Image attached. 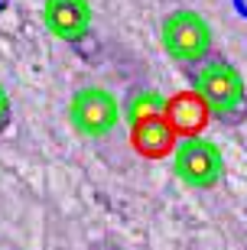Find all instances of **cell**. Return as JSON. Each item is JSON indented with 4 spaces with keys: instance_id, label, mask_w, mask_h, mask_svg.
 Instances as JSON below:
<instances>
[{
    "instance_id": "6da1fadb",
    "label": "cell",
    "mask_w": 247,
    "mask_h": 250,
    "mask_svg": "<svg viewBox=\"0 0 247 250\" xmlns=\"http://www.w3.org/2000/svg\"><path fill=\"white\" fill-rule=\"evenodd\" d=\"M189 88L208 107L211 121L221 127H241L247 121V84L241 68L231 59L215 56L202 59L189 68Z\"/></svg>"
},
{
    "instance_id": "7a4b0ae2",
    "label": "cell",
    "mask_w": 247,
    "mask_h": 250,
    "mask_svg": "<svg viewBox=\"0 0 247 250\" xmlns=\"http://www.w3.org/2000/svg\"><path fill=\"white\" fill-rule=\"evenodd\" d=\"M159 39H163V52L173 62L192 68L202 59H208L215 52V36H211L208 20L195 13V10H173L163 17V29H159Z\"/></svg>"
},
{
    "instance_id": "3957f363",
    "label": "cell",
    "mask_w": 247,
    "mask_h": 250,
    "mask_svg": "<svg viewBox=\"0 0 247 250\" xmlns=\"http://www.w3.org/2000/svg\"><path fill=\"white\" fill-rule=\"evenodd\" d=\"M173 172L189 188H215L225 179V156L211 140L189 133L173 146Z\"/></svg>"
},
{
    "instance_id": "277c9868",
    "label": "cell",
    "mask_w": 247,
    "mask_h": 250,
    "mask_svg": "<svg viewBox=\"0 0 247 250\" xmlns=\"http://www.w3.org/2000/svg\"><path fill=\"white\" fill-rule=\"evenodd\" d=\"M124 111H120V101L108 88H82V91L72 94L68 101V121L72 127L88 140H101L108 137L111 130L120 124Z\"/></svg>"
},
{
    "instance_id": "5b68a950",
    "label": "cell",
    "mask_w": 247,
    "mask_h": 250,
    "mask_svg": "<svg viewBox=\"0 0 247 250\" xmlns=\"http://www.w3.org/2000/svg\"><path fill=\"white\" fill-rule=\"evenodd\" d=\"M43 23L59 42L85 46L91 39L94 13L88 0H43Z\"/></svg>"
},
{
    "instance_id": "8992f818",
    "label": "cell",
    "mask_w": 247,
    "mask_h": 250,
    "mask_svg": "<svg viewBox=\"0 0 247 250\" xmlns=\"http://www.w3.org/2000/svg\"><path fill=\"white\" fill-rule=\"evenodd\" d=\"M179 133L166 117H153V121H140L130 127V146L147 159H163L173 153Z\"/></svg>"
},
{
    "instance_id": "52a82bcc",
    "label": "cell",
    "mask_w": 247,
    "mask_h": 250,
    "mask_svg": "<svg viewBox=\"0 0 247 250\" xmlns=\"http://www.w3.org/2000/svg\"><path fill=\"white\" fill-rule=\"evenodd\" d=\"M166 121L173 124V130L179 137H189V133H202L205 130V124L211 121V114L205 107V101L189 88V91H179V94L169 98V104H166Z\"/></svg>"
},
{
    "instance_id": "ba28073f",
    "label": "cell",
    "mask_w": 247,
    "mask_h": 250,
    "mask_svg": "<svg viewBox=\"0 0 247 250\" xmlns=\"http://www.w3.org/2000/svg\"><path fill=\"white\" fill-rule=\"evenodd\" d=\"M166 104H169V98H163V94H159V91H153V88H147V91L130 94V101H127V111H124V117H127V124H130V127H134V124H140V121L166 117Z\"/></svg>"
},
{
    "instance_id": "9c48e42d",
    "label": "cell",
    "mask_w": 247,
    "mask_h": 250,
    "mask_svg": "<svg viewBox=\"0 0 247 250\" xmlns=\"http://www.w3.org/2000/svg\"><path fill=\"white\" fill-rule=\"evenodd\" d=\"M13 124V101H10V94H7V88L0 84V133Z\"/></svg>"
},
{
    "instance_id": "30bf717a",
    "label": "cell",
    "mask_w": 247,
    "mask_h": 250,
    "mask_svg": "<svg viewBox=\"0 0 247 250\" xmlns=\"http://www.w3.org/2000/svg\"><path fill=\"white\" fill-rule=\"evenodd\" d=\"M231 7H234V13L241 20H247V0H231Z\"/></svg>"
},
{
    "instance_id": "8fae6325",
    "label": "cell",
    "mask_w": 247,
    "mask_h": 250,
    "mask_svg": "<svg viewBox=\"0 0 247 250\" xmlns=\"http://www.w3.org/2000/svg\"><path fill=\"white\" fill-rule=\"evenodd\" d=\"M91 250H130V247H120V244H111V241H101V244H94Z\"/></svg>"
},
{
    "instance_id": "7c38bea8",
    "label": "cell",
    "mask_w": 247,
    "mask_h": 250,
    "mask_svg": "<svg viewBox=\"0 0 247 250\" xmlns=\"http://www.w3.org/2000/svg\"><path fill=\"white\" fill-rule=\"evenodd\" d=\"M3 10H7V0H0V17H3Z\"/></svg>"
}]
</instances>
